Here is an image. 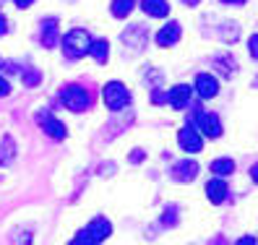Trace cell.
I'll return each instance as SVG.
<instances>
[{"mask_svg":"<svg viewBox=\"0 0 258 245\" xmlns=\"http://www.w3.org/2000/svg\"><path fill=\"white\" fill-rule=\"evenodd\" d=\"M60 102H63L66 110L71 112H84L92 107V97H89V89H84L81 84H68L60 91Z\"/></svg>","mask_w":258,"mask_h":245,"instance_id":"1","label":"cell"},{"mask_svg":"<svg viewBox=\"0 0 258 245\" xmlns=\"http://www.w3.org/2000/svg\"><path fill=\"white\" fill-rule=\"evenodd\" d=\"M89 47H92V37H89L86 29H71L63 37V52L71 60H79V57L89 55Z\"/></svg>","mask_w":258,"mask_h":245,"instance_id":"2","label":"cell"},{"mask_svg":"<svg viewBox=\"0 0 258 245\" xmlns=\"http://www.w3.org/2000/svg\"><path fill=\"white\" fill-rule=\"evenodd\" d=\"M102 99H104V104H107V110L117 112V110H123V107L131 102V91H128L125 84L110 81V84H104V89H102Z\"/></svg>","mask_w":258,"mask_h":245,"instance_id":"3","label":"cell"},{"mask_svg":"<svg viewBox=\"0 0 258 245\" xmlns=\"http://www.w3.org/2000/svg\"><path fill=\"white\" fill-rule=\"evenodd\" d=\"M177 144L183 151H188V154H199V151L204 149V139H201V133L196 131L193 126H185V128H180L177 133Z\"/></svg>","mask_w":258,"mask_h":245,"instance_id":"4","label":"cell"},{"mask_svg":"<svg viewBox=\"0 0 258 245\" xmlns=\"http://www.w3.org/2000/svg\"><path fill=\"white\" fill-rule=\"evenodd\" d=\"M37 122L42 126V131L47 133L50 139H55V141H63L66 136H68V128H66L55 115H50V112H39V115H37Z\"/></svg>","mask_w":258,"mask_h":245,"instance_id":"5","label":"cell"},{"mask_svg":"<svg viewBox=\"0 0 258 245\" xmlns=\"http://www.w3.org/2000/svg\"><path fill=\"white\" fill-rule=\"evenodd\" d=\"M196 126H199V133L206 136V139H219L222 136V122L214 112H199L196 115Z\"/></svg>","mask_w":258,"mask_h":245,"instance_id":"6","label":"cell"},{"mask_svg":"<svg viewBox=\"0 0 258 245\" xmlns=\"http://www.w3.org/2000/svg\"><path fill=\"white\" fill-rule=\"evenodd\" d=\"M190 99H193V89L188 84H177V86H172L170 91H167V102H170L175 110H185V107L190 104Z\"/></svg>","mask_w":258,"mask_h":245,"instance_id":"7","label":"cell"},{"mask_svg":"<svg viewBox=\"0 0 258 245\" xmlns=\"http://www.w3.org/2000/svg\"><path fill=\"white\" fill-rule=\"evenodd\" d=\"M180 34H183L180 24H177V21H167L159 32H157V44H159V47H172V44L180 42Z\"/></svg>","mask_w":258,"mask_h":245,"instance_id":"8","label":"cell"},{"mask_svg":"<svg viewBox=\"0 0 258 245\" xmlns=\"http://www.w3.org/2000/svg\"><path fill=\"white\" fill-rule=\"evenodd\" d=\"M86 235L92 237L97 245L99 242H104L110 235H112V224H110V219H104V217H97V219H92L89 222V227H86Z\"/></svg>","mask_w":258,"mask_h":245,"instance_id":"9","label":"cell"},{"mask_svg":"<svg viewBox=\"0 0 258 245\" xmlns=\"http://www.w3.org/2000/svg\"><path fill=\"white\" fill-rule=\"evenodd\" d=\"M196 91H199L201 99H214L219 91V84L211 73H199L196 76Z\"/></svg>","mask_w":258,"mask_h":245,"instance_id":"10","label":"cell"},{"mask_svg":"<svg viewBox=\"0 0 258 245\" xmlns=\"http://www.w3.org/2000/svg\"><path fill=\"white\" fill-rule=\"evenodd\" d=\"M123 44L131 50H144L146 47V29L139 26V24H133L131 29H125L123 32Z\"/></svg>","mask_w":258,"mask_h":245,"instance_id":"11","label":"cell"},{"mask_svg":"<svg viewBox=\"0 0 258 245\" xmlns=\"http://www.w3.org/2000/svg\"><path fill=\"white\" fill-rule=\"evenodd\" d=\"M196 175H199V164L193 159H180L172 167V180H177V182H190Z\"/></svg>","mask_w":258,"mask_h":245,"instance_id":"12","label":"cell"},{"mask_svg":"<svg viewBox=\"0 0 258 245\" xmlns=\"http://www.w3.org/2000/svg\"><path fill=\"white\" fill-rule=\"evenodd\" d=\"M60 42V29H57V19H47L42 21V47L52 50Z\"/></svg>","mask_w":258,"mask_h":245,"instance_id":"13","label":"cell"},{"mask_svg":"<svg viewBox=\"0 0 258 245\" xmlns=\"http://www.w3.org/2000/svg\"><path fill=\"white\" fill-rule=\"evenodd\" d=\"M211 66H214V71H219L224 79H232V76L237 73V63L232 55H217L214 60H211Z\"/></svg>","mask_w":258,"mask_h":245,"instance_id":"14","label":"cell"},{"mask_svg":"<svg viewBox=\"0 0 258 245\" xmlns=\"http://www.w3.org/2000/svg\"><path fill=\"white\" fill-rule=\"evenodd\" d=\"M141 11L146 16L164 19L167 13H170V3H167V0H141Z\"/></svg>","mask_w":258,"mask_h":245,"instance_id":"15","label":"cell"},{"mask_svg":"<svg viewBox=\"0 0 258 245\" xmlns=\"http://www.w3.org/2000/svg\"><path fill=\"white\" fill-rule=\"evenodd\" d=\"M206 196H209V201L211 204H222L224 201V196H227V182L214 177V180H209L206 182Z\"/></svg>","mask_w":258,"mask_h":245,"instance_id":"16","label":"cell"},{"mask_svg":"<svg viewBox=\"0 0 258 245\" xmlns=\"http://www.w3.org/2000/svg\"><path fill=\"white\" fill-rule=\"evenodd\" d=\"M13 159H16V141H13V136H3V141H0V167H8Z\"/></svg>","mask_w":258,"mask_h":245,"instance_id":"17","label":"cell"},{"mask_svg":"<svg viewBox=\"0 0 258 245\" xmlns=\"http://www.w3.org/2000/svg\"><path fill=\"white\" fill-rule=\"evenodd\" d=\"M89 55H92L97 63H107V57H110V42L107 39H92Z\"/></svg>","mask_w":258,"mask_h":245,"instance_id":"18","label":"cell"},{"mask_svg":"<svg viewBox=\"0 0 258 245\" xmlns=\"http://www.w3.org/2000/svg\"><path fill=\"white\" fill-rule=\"evenodd\" d=\"M211 172H214L217 177H222V175H232V172H235V162H232V159H227V157H219V159L211 162Z\"/></svg>","mask_w":258,"mask_h":245,"instance_id":"19","label":"cell"},{"mask_svg":"<svg viewBox=\"0 0 258 245\" xmlns=\"http://www.w3.org/2000/svg\"><path fill=\"white\" fill-rule=\"evenodd\" d=\"M133 6H136V0H112V16L115 19H125L128 13L133 11Z\"/></svg>","mask_w":258,"mask_h":245,"instance_id":"20","label":"cell"},{"mask_svg":"<svg viewBox=\"0 0 258 245\" xmlns=\"http://www.w3.org/2000/svg\"><path fill=\"white\" fill-rule=\"evenodd\" d=\"M162 224H164V227H175V224H177V206H167V209H164Z\"/></svg>","mask_w":258,"mask_h":245,"instance_id":"21","label":"cell"},{"mask_svg":"<svg viewBox=\"0 0 258 245\" xmlns=\"http://www.w3.org/2000/svg\"><path fill=\"white\" fill-rule=\"evenodd\" d=\"M21 79H24V84H26V86H37V84L42 81V73H39V71H34V68H29V71H24V73H21Z\"/></svg>","mask_w":258,"mask_h":245,"instance_id":"22","label":"cell"},{"mask_svg":"<svg viewBox=\"0 0 258 245\" xmlns=\"http://www.w3.org/2000/svg\"><path fill=\"white\" fill-rule=\"evenodd\" d=\"M71 245H97V242H94L92 237L86 235V229H81V232H79V235H76V237L71 240Z\"/></svg>","mask_w":258,"mask_h":245,"instance_id":"23","label":"cell"},{"mask_svg":"<svg viewBox=\"0 0 258 245\" xmlns=\"http://www.w3.org/2000/svg\"><path fill=\"white\" fill-rule=\"evenodd\" d=\"M151 102H154V104H164L167 102V94H164V91H159V89H154V91H151Z\"/></svg>","mask_w":258,"mask_h":245,"instance_id":"24","label":"cell"},{"mask_svg":"<svg viewBox=\"0 0 258 245\" xmlns=\"http://www.w3.org/2000/svg\"><path fill=\"white\" fill-rule=\"evenodd\" d=\"M248 50H250V55L258 60V34H253V37H250V42H248Z\"/></svg>","mask_w":258,"mask_h":245,"instance_id":"25","label":"cell"},{"mask_svg":"<svg viewBox=\"0 0 258 245\" xmlns=\"http://www.w3.org/2000/svg\"><path fill=\"white\" fill-rule=\"evenodd\" d=\"M8 94H11V84L0 76V97H8Z\"/></svg>","mask_w":258,"mask_h":245,"instance_id":"26","label":"cell"},{"mask_svg":"<svg viewBox=\"0 0 258 245\" xmlns=\"http://www.w3.org/2000/svg\"><path fill=\"white\" fill-rule=\"evenodd\" d=\"M141 159H144V151H141V149H133V151H131V162L139 164Z\"/></svg>","mask_w":258,"mask_h":245,"instance_id":"27","label":"cell"},{"mask_svg":"<svg viewBox=\"0 0 258 245\" xmlns=\"http://www.w3.org/2000/svg\"><path fill=\"white\" fill-rule=\"evenodd\" d=\"M6 34H8V19L0 13V37H6Z\"/></svg>","mask_w":258,"mask_h":245,"instance_id":"28","label":"cell"},{"mask_svg":"<svg viewBox=\"0 0 258 245\" xmlns=\"http://www.w3.org/2000/svg\"><path fill=\"white\" fill-rule=\"evenodd\" d=\"M235 245H255V237H240Z\"/></svg>","mask_w":258,"mask_h":245,"instance_id":"29","label":"cell"},{"mask_svg":"<svg viewBox=\"0 0 258 245\" xmlns=\"http://www.w3.org/2000/svg\"><path fill=\"white\" fill-rule=\"evenodd\" d=\"M13 3H16L19 8H29V6H32V3H34V0H13Z\"/></svg>","mask_w":258,"mask_h":245,"instance_id":"30","label":"cell"},{"mask_svg":"<svg viewBox=\"0 0 258 245\" xmlns=\"http://www.w3.org/2000/svg\"><path fill=\"white\" fill-rule=\"evenodd\" d=\"M250 177L258 182V164H253V170H250Z\"/></svg>","mask_w":258,"mask_h":245,"instance_id":"31","label":"cell"},{"mask_svg":"<svg viewBox=\"0 0 258 245\" xmlns=\"http://www.w3.org/2000/svg\"><path fill=\"white\" fill-rule=\"evenodd\" d=\"M183 3H185V6H190V8H193V6H199V3H201V0H183Z\"/></svg>","mask_w":258,"mask_h":245,"instance_id":"32","label":"cell"},{"mask_svg":"<svg viewBox=\"0 0 258 245\" xmlns=\"http://www.w3.org/2000/svg\"><path fill=\"white\" fill-rule=\"evenodd\" d=\"M222 3H245V0H222Z\"/></svg>","mask_w":258,"mask_h":245,"instance_id":"33","label":"cell"},{"mask_svg":"<svg viewBox=\"0 0 258 245\" xmlns=\"http://www.w3.org/2000/svg\"><path fill=\"white\" fill-rule=\"evenodd\" d=\"M0 66H3V63H0Z\"/></svg>","mask_w":258,"mask_h":245,"instance_id":"34","label":"cell"},{"mask_svg":"<svg viewBox=\"0 0 258 245\" xmlns=\"http://www.w3.org/2000/svg\"><path fill=\"white\" fill-rule=\"evenodd\" d=\"M255 84H258V81H255Z\"/></svg>","mask_w":258,"mask_h":245,"instance_id":"35","label":"cell"}]
</instances>
